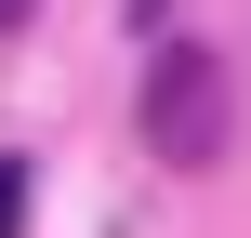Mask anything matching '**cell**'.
I'll return each mask as SVG.
<instances>
[{"instance_id":"cell-1","label":"cell","mask_w":251,"mask_h":238,"mask_svg":"<svg viewBox=\"0 0 251 238\" xmlns=\"http://www.w3.org/2000/svg\"><path fill=\"white\" fill-rule=\"evenodd\" d=\"M225 119H238V79H225V53L172 40V53L146 66V146H159L172 172H212V159H225Z\"/></svg>"},{"instance_id":"cell-2","label":"cell","mask_w":251,"mask_h":238,"mask_svg":"<svg viewBox=\"0 0 251 238\" xmlns=\"http://www.w3.org/2000/svg\"><path fill=\"white\" fill-rule=\"evenodd\" d=\"M26 225V159H0V238Z\"/></svg>"},{"instance_id":"cell-3","label":"cell","mask_w":251,"mask_h":238,"mask_svg":"<svg viewBox=\"0 0 251 238\" xmlns=\"http://www.w3.org/2000/svg\"><path fill=\"white\" fill-rule=\"evenodd\" d=\"M0 26H26V0H0Z\"/></svg>"}]
</instances>
